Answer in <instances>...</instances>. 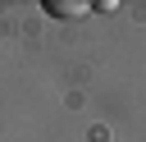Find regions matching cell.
<instances>
[{"label":"cell","instance_id":"1","mask_svg":"<svg viewBox=\"0 0 146 142\" xmlns=\"http://www.w3.org/2000/svg\"><path fill=\"white\" fill-rule=\"evenodd\" d=\"M41 9L50 18H82V14H91V5H82V0H46Z\"/></svg>","mask_w":146,"mask_h":142}]
</instances>
